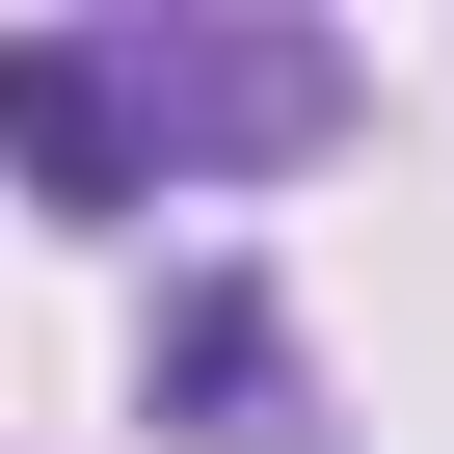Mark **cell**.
Instances as JSON below:
<instances>
[{
  "mask_svg": "<svg viewBox=\"0 0 454 454\" xmlns=\"http://www.w3.org/2000/svg\"><path fill=\"white\" fill-rule=\"evenodd\" d=\"M348 54L321 27H27L0 54V160L54 214H160V187H241V160H321Z\"/></svg>",
  "mask_w": 454,
  "mask_h": 454,
  "instance_id": "6da1fadb",
  "label": "cell"
},
{
  "mask_svg": "<svg viewBox=\"0 0 454 454\" xmlns=\"http://www.w3.org/2000/svg\"><path fill=\"white\" fill-rule=\"evenodd\" d=\"M160 348H187V401H214V454H294V348H268L241 294H187Z\"/></svg>",
  "mask_w": 454,
  "mask_h": 454,
  "instance_id": "7a4b0ae2",
  "label": "cell"
}]
</instances>
